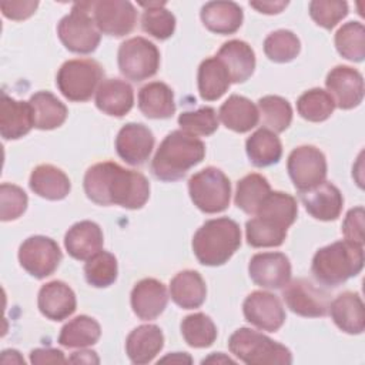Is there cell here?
<instances>
[{"label":"cell","instance_id":"10","mask_svg":"<svg viewBox=\"0 0 365 365\" xmlns=\"http://www.w3.org/2000/svg\"><path fill=\"white\" fill-rule=\"evenodd\" d=\"M287 170L295 188L302 192L325 181L327 158L314 145H299L289 153Z\"/></svg>","mask_w":365,"mask_h":365},{"label":"cell","instance_id":"25","mask_svg":"<svg viewBox=\"0 0 365 365\" xmlns=\"http://www.w3.org/2000/svg\"><path fill=\"white\" fill-rule=\"evenodd\" d=\"M228 71L231 83L247 81L255 68V53L251 46L242 40L225 41L217 56Z\"/></svg>","mask_w":365,"mask_h":365},{"label":"cell","instance_id":"33","mask_svg":"<svg viewBox=\"0 0 365 365\" xmlns=\"http://www.w3.org/2000/svg\"><path fill=\"white\" fill-rule=\"evenodd\" d=\"M245 151L250 163L261 168L277 164L281 160L282 144L274 131L264 127L247 138Z\"/></svg>","mask_w":365,"mask_h":365},{"label":"cell","instance_id":"19","mask_svg":"<svg viewBox=\"0 0 365 365\" xmlns=\"http://www.w3.org/2000/svg\"><path fill=\"white\" fill-rule=\"evenodd\" d=\"M299 197L308 214L315 220L334 221L342 211L344 197L338 187L328 181L299 192Z\"/></svg>","mask_w":365,"mask_h":365},{"label":"cell","instance_id":"30","mask_svg":"<svg viewBox=\"0 0 365 365\" xmlns=\"http://www.w3.org/2000/svg\"><path fill=\"white\" fill-rule=\"evenodd\" d=\"M138 108L148 118H170L175 113L174 93L165 83L151 81L138 91Z\"/></svg>","mask_w":365,"mask_h":365},{"label":"cell","instance_id":"21","mask_svg":"<svg viewBox=\"0 0 365 365\" xmlns=\"http://www.w3.org/2000/svg\"><path fill=\"white\" fill-rule=\"evenodd\" d=\"M34 127L33 110L29 101H19L6 93L0 101V134L4 140H17Z\"/></svg>","mask_w":365,"mask_h":365},{"label":"cell","instance_id":"53","mask_svg":"<svg viewBox=\"0 0 365 365\" xmlns=\"http://www.w3.org/2000/svg\"><path fill=\"white\" fill-rule=\"evenodd\" d=\"M70 362H76V364H98L100 359L96 355L94 351H78V352H73V355L68 358Z\"/></svg>","mask_w":365,"mask_h":365},{"label":"cell","instance_id":"27","mask_svg":"<svg viewBox=\"0 0 365 365\" xmlns=\"http://www.w3.org/2000/svg\"><path fill=\"white\" fill-rule=\"evenodd\" d=\"M200 16L210 31L222 36L235 33L244 19L242 9L234 1H208L202 6Z\"/></svg>","mask_w":365,"mask_h":365},{"label":"cell","instance_id":"41","mask_svg":"<svg viewBox=\"0 0 365 365\" xmlns=\"http://www.w3.org/2000/svg\"><path fill=\"white\" fill-rule=\"evenodd\" d=\"M258 113L265 128L274 133L285 131L292 121L291 104L279 96H264L258 100Z\"/></svg>","mask_w":365,"mask_h":365},{"label":"cell","instance_id":"15","mask_svg":"<svg viewBox=\"0 0 365 365\" xmlns=\"http://www.w3.org/2000/svg\"><path fill=\"white\" fill-rule=\"evenodd\" d=\"M325 86L335 103V107L341 110H351L362 103L364 78L354 67L336 66L331 68L327 76Z\"/></svg>","mask_w":365,"mask_h":365},{"label":"cell","instance_id":"12","mask_svg":"<svg viewBox=\"0 0 365 365\" xmlns=\"http://www.w3.org/2000/svg\"><path fill=\"white\" fill-rule=\"evenodd\" d=\"M282 298L294 314L307 318L327 315L331 304L328 292L315 287L307 278L289 281L282 289Z\"/></svg>","mask_w":365,"mask_h":365},{"label":"cell","instance_id":"22","mask_svg":"<svg viewBox=\"0 0 365 365\" xmlns=\"http://www.w3.org/2000/svg\"><path fill=\"white\" fill-rule=\"evenodd\" d=\"M103 231L94 221H80L68 228L64 235V247L70 257L87 261L103 248Z\"/></svg>","mask_w":365,"mask_h":365},{"label":"cell","instance_id":"46","mask_svg":"<svg viewBox=\"0 0 365 365\" xmlns=\"http://www.w3.org/2000/svg\"><path fill=\"white\" fill-rule=\"evenodd\" d=\"M178 124L182 131L191 135H211L218 128V115L212 107L205 106L181 113L178 115Z\"/></svg>","mask_w":365,"mask_h":365},{"label":"cell","instance_id":"36","mask_svg":"<svg viewBox=\"0 0 365 365\" xmlns=\"http://www.w3.org/2000/svg\"><path fill=\"white\" fill-rule=\"evenodd\" d=\"M271 192V185L268 180L257 173L248 174L242 177L237 182V191H235V205L242 210L245 214H255L261 202L265 200V197Z\"/></svg>","mask_w":365,"mask_h":365},{"label":"cell","instance_id":"49","mask_svg":"<svg viewBox=\"0 0 365 365\" xmlns=\"http://www.w3.org/2000/svg\"><path fill=\"white\" fill-rule=\"evenodd\" d=\"M342 234L346 241L364 245V208H351L342 222Z\"/></svg>","mask_w":365,"mask_h":365},{"label":"cell","instance_id":"54","mask_svg":"<svg viewBox=\"0 0 365 365\" xmlns=\"http://www.w3.org/2000/svg\"><path fill=\"white\" fill-rule=\"evenodd\" d=\"M1 364H23L24 365V359L21 358V355L19 354V351L16 349H6L1 352Z\"/></svg>","mask_w":365,"mask_h":365},{"label":"cell","instance_id":"1","mask_svg":"<svg viewBox=\"0 0 365 365\" xmlns=\"http://www.w3.org/2000/svg\"><path fill=\"white\" fill-rule=\"evenodd\" d=\"M84 191L98 205L138 210L150 198V182L138 171L127 170L114 161H103L86 171Z\"/></svg>","mask_w":365,"mask_h":365},{"label":"cell","instance_id":"43","mask_svg":"<svg viewBox=\"0 0 365 365\" xmlns=\"http://www.w3.org/2000/svg\"><path fill=\"white\" fill-rule=\"evenodd\" d=\"M298 114L312 123H321L331 117L335 103L328 91L322 88H311L302 93L297 101Z\"/></svg>","mask_w":365,"mask_h":365},{"label":"cell","instance_id":"31","mask_svg":"<svg viewBox=\"0 0 365 365\" xmlns=\"http://www.w3.org/2000/svg\"><path fill=\"white\" fill-rule=\"evenodd\" d=\"M170 295L171 299L184 309L198 308L207 297L205 281L197 271H180L170 282Z\"/></svg>","mask_w":365,"mask_h":365},{"label":"cell","instance_id":"9","mask_svg":"<svg viewBox=\"0 0 365 365\" xmlns=\"http://www.w3.org/2000/svg\"><path fill=\"white\" fill-rule=\"evenodd\" d=\"M120 73L131 81H143L153 77L160 67L157 46L144 37H131L118 47Z\"/></svg>","mask_w":365,"mask_h":365},{"label":"cell","instance_id":"28","mask_svg":"<svg viewBox=\"0 0 365 365\" xmlns=\"http://www.w3.org/2000/svg\"><path fill=\"white\" fill-rule=\"evenodd\" d=\"M29 185L34 194L51 201L66 198L71 190L67 174L51 164L37 165L30 174Z\"/></svg>","mask_w":365,"mask_h":365},{"label":"cell","instance_id":"20","mask_svg":"<svg viewBox=\"0 0 365 365\" xmlns=\"http://www.w3.org/2000/svg\"><path fill=\"white\" fill-rule=\"evenodd\" d=\"M37 307L46 318L51 321H63L76 311V294L66 282L57 279L50 281L40 288Z\"/></svg>","mask_w":365,"mask_h":365},{"label":"cell","instance_id":"35","mask_svg":"<svg viewBox=\"0 0 365 365\" xmlns=\"http://www.w3.org/2000/svg\"><path fill=\"white\" fill-rule=\"evenodd\" d=\"M100 336V324L91 317L78 315L61 328L58 344L66 348H86L97 344Z\"/></svg>","mask_w":365,"mask_h":365},{"label":"cell","instance_id":"4","mask_svg":"<svg viewBox=\"0 0 365 365\" xmlns=\"http://www.w3.org/2000/svg\"><path fill=\"white\" fill-rule=\"evenodd\" d=\"M362 245L344 240L319 248L312 258L311 271L319 284L338 287L358 275L362 271Z\"/></svg>","mask_w":365,"mask_h":365},{"label":"cell","instance_id":"52","mask_svg":"<svg viewBox=\"0 0 365 365\" xmlns=\"http://www.w3.org/2000/svg\"><path fill=\"white\" fill-rule=\"evenodd\" d=\"M250 6L257 9L259 13L277 14L288 6V1H251Z\"/></svg>","mask_w":365,"mask_h":365},{"label":"cell","instance_id":"45","mask_svg":"<svg viewBox=\"0 0 365 365\" xmlns=\"http://www.w3.org/2000/svg\"><path fill=\"white\" fill-rule=\"evenodd\" d=\"M301 50L299 38L289 30H277L264 40V53L274 63H288Z\"/></svg>","mask_w":365,"mask_h":365},{"label":"cell","instance_id":"38","mask_svg":"<svg viewBox=\"0 0 365 365\" xmlns=\"http://www.w3.org/2000/svg\"><path fill=\"white\" fill-rule=\"evenodd\" d=\"M145 7L141 16V27L145 33L157 40H167L174 34L175 17L171 11L164 9V1L141 3Z\"/></svg>","mask_w":365,"mask_h":365},{"label":"cell","instance_id":"48","mask_svg":"<svg viewBox=\"0 0 365 365\" xmlns=\"http://www.w3.org/2000/svg\"><path fill=\"white\" fill-rule=\"evenodd\" d=\"M27 194L19 185L3 182L0 187V218L1 221L17 220L27 208Z\"/></svg>","mask_w":365,"mask_h":365},{"label":"cell","instance_id":"18","mask_svg":"<svg viewBox=\"0 0 365 365\" xmlns=\"http://www.w3.org/2000/svg\"><path fill=\"white\" fill-rule=\"evenodd\" d=\"M133 312L143 321H151L160 317L168 302L165 285L155 278H144L138 281L131 291Z\"/></svg>","mask_w":365,"mask_h":365},{"label":"cell","instance_id":"44","mask_svg":"<svg viewBox=\"0 0 365 365\" xmlns=\"http://www.w3.org/2000/svg\"><path fill=\"white\" fill-rule=\"evenodd\" d=\"M118 274L117 258L108 251H98L87 259L84 275L87 282L96 288H106L114 284Z\"/></svg>","mask_w":365,"mask_h":365},{"label":"cell","instance_id":"7","mask_svg":"<svg viewBox=\"0 0 365 365\" xmlns=\"http://www.w3.org/2000/svg\"><path fill=\"white\" fill-rule=\"evenodd\" d=\"M104 71L91 58H74L61 64L56 84L60 93L70 101L83 103L91 98L101 84Z\"/></svg>","mask_w":365,"mask_h":365},{"label":"cell","instance_id":"32","mask_svg":"<svg viewBox=\"0 0 365 365\" xmlns=\"http://www.w3.org/2000/svg\"><path fill=\"white\" fill-rule=\"evenodd\" d=\"M198 91L202 100L214 101L225 94L231 86L227 68L220 58L208 57L198 67Z\"/></svg>","mask_w":365,"mask_h":365},{"label":"cell","instance_id":"34","mask_svg":"<svg viewBox=\"0 0 365 365\" xmlns=\"http://www.w3.org/2000/svg\"><path fill=\"white\" fill-rule=\"evenodd\" d=\"M34 127L38 130H53L60 127L67 118V107L50 91H37L29 100Z\"/></svg>","mask_w":365,"mask_h":365},{"label":"cell","instance_id":"56","mask_svg":"<svg viewBox=\"0 0 365 365\" xmlns=\"http://www.w3.org/2000/svg\"><path fill=\"white\" fill-rule=\"evenodd\" d=\"M205 362H230V364H234V361H232L231 358L224 356L221 352H218V354L215 352V354H212L211 356L202 359V364H205Z\"/></svg>","mask_w":365,"mask_h":365},{"label":"cell","instance_id":"23","mask_svg":"<svg viewBox=\"0 0 365 365\" xmlns=\"http://www.w3.org/2000/svg\"><path fill=\"white\" fill-rule=\"evenodd\" d=\"M164 346V335L160 327L144 324L134 328L125 339V352L133 364L151 362Z\"/></svg>","mask_w":365,"mask_h":365},{"label":"cell","instance_id":"51","mask_svg":"<svg viewBox=\"0 0 365 365\" xmlns=\"http://www.w3.org/2000/svg\"><path fill=\"white\" fill-rule=\"evenodd\" d=\"M31 364H64L67 362L64 354L60 349L54 348H37L30 352Z\"/></svg>","mask_w":365,"mask_h":365},{"label":"cell","instance_id":"13","mask_svg":"<svg viewBox=\"0 0 365 365\" xmlns=\"http://www.w3.org/2000/svg\"><path fill=\"white\" fill-rule=\"evenodd\" d=\"M91 16L100 33L114 37L131 33L137 23L135 7L125 0L91 1Z\"/></svg>","mask_w":365,"mask_h":365},{"label":"cell","instance_id":"37","mask_svg":"<svg viewBox=\"0 0 365 365\" xmlns=\"http://www.w3.org/2000/svg\"><path fill=\"white\" fill-rule=\"evenodd\" d=\"M297 214V200L291 194L282 191H271L255 211V215L268 218L285 228H289L294 224Z\"/></svg>","mask_w":365,"mask_h":365},{"label":"cell","instance_id":"11","mask_svg":"<svg viewBox=\"0 0 365 365\" xmlns=\"http://www.w3.org/2000/svg\"><path fill=\"white\" fill-rule=\"evenodd\" d=\"M61 257L58 244L44 235L29 237L19 248L20 265L37 279L51 275L57 269Z\"/></svg>","mask_w":365,"mask_h":365},{"label":"cell","instance_id":"3","mask_svg":"<svg viewBox=\"0 0 365 365\" xmlns=\"http://www.w3.org/2000/svg\"><path fill=\"white\" fill-rule=\"evenodd\" d=\"M241 245L240 225L220 217L205 221L192 237V251L200 264L218 267L225 264Z\"/></svg>","mask_w":365,"mask_h":365},{"label":"cell","instance_id":"39","mask_svg":"<svg viewBox=\"0 0 365 365\" xmlns=\"http://www.w3.org/2000/svg\"><path fill=\"white\" fill-rule=\"evenodd\" d=\"M181 334L184 341L192 348H207L217 339V327L212 319L202 314L195 312L187 315L181 321Z\"/></svg>","mask_w":365,"mask_h":365},{"label":"cell","instance_id":"40","mask_svg":"<svg viewBox=\"0 0 365 365\" xmlns=\"http://www.w3.org/2000/svg\"><path fill=\"white\" fill-rule=\"evenodd\" d=\"M287 231L288 230L282 225L258 215L248 220L245 224L247 242L255 248L279 247L285 241Z\"/></svg>","mask_w":365,"mask_h":365},{"label":"cell","instance_id":"14","mask_svg":"<svg viewBox=\"0 0 365 365\" xmlns=\"http://www.w3.org/2000/svg\"><path fill=\"white\" fill-rule=\"evenodd\" d=\"M242 312L250 324L268 332L278 331L285 322V309L279 298L267 291L251 292L242 304Z\"/></svg>","mask_w":365,"mask_h":365},{"label":"cell","instance_id":"50","mask_svg":"<svg viewBox=\"0 0 365 365\" xmlns=\"http://www.w3.org/2000/svg\"><path fill=\"white\" fill-rule=\"evenodd\" d=\"M38 6V1H3L0 4L3 16L10 20H24L30 17Z\"/></svg>","mask_w":365,"mask_h":365},{"label":"cell","instance_id":"26","mask_svg":"<svg viewBox=\"0 0 365 365\" xmlns=\"http://www.w3.org/2000/svg\"><path fill=\"white\" fill-rule=\"evenodd\" d=\"M133 104L134 90L124 80H103L96 91V106L107 115L123 117L133 108Z\"/></svg>","mask_w":365,"mask_h":365},{"label":"cell","instance_id":"29","mask_svg":"<svg viewBox=\"0 0 365 365\" xmlns=\"http://www.w3.org/2000/svg\"><path fill=\"white\" fill-rule=\"evenodd\" d=\"M218 117L227 128L235 133H247L259 121L258 107L251 100L238 94L230 96L221 104Z\"/></svg>","mask_w":365,"mask_h":365},{"label":"cell","instance_id":"55","mask_svg":"<svg viewBox=\"0 0 365 365\" xmlns=\"http://www.w3.org/2000/svg\"><path fill=\"white\" fill-rule=\"evenodd\" d=\"M161 362H167V361H171V362H178V364H181V362H191V358H190V355H187L185 352H174V354H171V355H167V356H164L163 359H160Z\"/></svg>","mask_w":365,"mask_h":365},{"label":"cell","instance_id":"42","mask_svg":"<svg viewBox=\"0 0 365 365\" xmlns=\"http://www.w3.org/2000/svg\"><path fill=\"white\" fill-rule=\"evenodd\" d=\"M338 53L349 60L359 63L365 58V29L359 21L345 23L335 34Z\"/></svg>","mask_w":365,"mask_h":365},{"label":"cell","instance_id":"24","mask_svg":"<svg viewBox=\"0 0 365 365\" xmlns=\"http://www.w3.org/2000/svg\"><path fill=\"white\" fill-rule=\"evenodd\" d=\"M335 325L351 335L362 334L365 328L364 302L358 292L345 291L339 294L328 308Z\"/></svg>","mask_w":365,"mask_h":365},{"label":"cell","instance_id":"8","mask_svg":"<svg viewBox=\"0 0 365 365\" xmlns=\"http://www.w3.org/2000/svg\"><path fill=\"white\" fill-rule=\"evenodd\" d=\"M188 192L194 205L205 214H217L228 208L231 182L215 167H207L188 180Z\"/></svg>","mask_w":365,"mask_h":365},{"label":"cell","instance_id":"2","mask_svg":"<svg viewBox=\"0 0 365 365\" xmlns=\"http://www.w3.org/2000/svg\"><path fill=\"white\" fill-rule=\"evenodd\" d=\"M205 157L204 143L182 130L171 131L161 141L151 161V171L161 181H177Z\"/></svg>","mask_w":365,"mask_h":365},{"label":"cell","instance_id":"47","mask_svg":"<svg viewBox=\"0 0 365 365\" xmlns=\"http://www.w3.org/2000/svg\"><path fill=\"white\" fill-rule=\"evenodd\" d=\"M348 14L346 1L341 0H314L309 3L311 19L324 29L335 27Z\"/></svg>","mask_w":365,"mask_h":365},{"label":"cell","instance_id":"16","mask_svg":"<svg viewBox=\"0 0 365 365\" xmlns=\"http://www.w3.org/2000/svg\"><path fill=\"white\" fill-rule=\"evenodd\" d=\"M248 274L254 284L279 289L291 279V262L282 252H259L250 259Z\"/></svg>","mask_w":365,"mask_h":365},{"label":"cell","instance_id":"5","mask_svg":"<svg viewBox=\"0 0 365 365\" xmlns=\"http://www.w3.org/2000/svg\"><path fill=\"white\" fill-rule=\"evenodd\" d=\"M232 355L248 365H288L292 362L291 351L251 328H238L228 339Z\"/></svg>","mask_w":365,"mask_h":365},{"label":"cell","instance_id":"17","mask_svg":"<svg viewBox=\"0 0 365 365\" xmlns=\"http://www.w3.org/2000/svg\"><path fill=\"white\" fill-rule=\"evenodd\" d=\"M154 143V135L148 127L141 123H128L120 128L115 137V150L127 164L141 165L148 160Z\"/></svg>","mask_w":365,"mask_h":365},{"label":"cell","instance_id":"6","mask_svg":"<svg viewBox=\"0 0 365 365\" xmlns=\"http://www.w3.org/2000/svg\"><path fill=\"white\" fill-rule=\"evenodd\" d=\"M57 34L67 50L77 54L93 53L101 36L91 16V1L76 3L71 11L60 20Z\"/></svg>","mask_w":365,"mask_h":365}]
</instances>
